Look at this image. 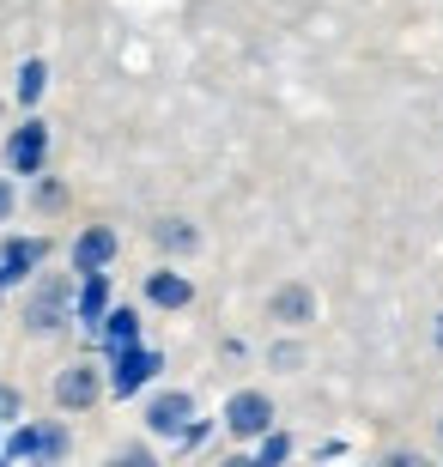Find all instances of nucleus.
<instances>
[{
    "label": "nucleus",
    "mask_w": 443,
    "mask_h": 467,
    "mask_svg": "<svg viewBox=\"0 0 443 467\" xmlns=\"http://www.w3.org/2000/svg\"><path fill=\"white\" fill-rule=\"evenodd\" d=\"M73 285L79 279L73 274H37L31 292H25V310H18V322H25V334H61L73 322Z\"/></svg>",
    "instance_id": "1"
},
{
    "label": "nucleus",
    "mask_w": 443,
    "mask_h": 467,
    "mask_svg": "<svg viewBox=\"0 0 443 467\" xmlns=\"http://www.w3.org/2000/svg\"><path fill=\"white\" fill-rule=\"evenodd\" d=\"M158 370H164V352L158 347H128V352H110L103 358V395H116V400H134V395H146L158 382Z\"/></svg>",
    "instance_id": "2"
},
{
    "label": "nucleus",
    "mask_w": 443,
    "mask_h": 467,
    "mask_svg": "<svg viewBox=\"0 0 443 467\" xmlns=\"http://www.w3.org/2000/svg\"><path fill=\"white\" fill-rule=\"evenodd\" d=\"M273 395L268 389H237V395L225 400V413H219V425H225V437H237L243 450L256 443V437H268L273 431Z\"/></svg>",
    "instance_id": "3"
},
{
    "label": "nucleus",
    "mask_w": 443,
    "mask_h": 467,
    "mask_svg": "<svg viewBox=\"0 0 443 467\" xmlns=\"http://www.w3.org/2000/svg\"><path fill=\"white\" fill-rule=\"evenodd\" d=\"M49 395H55V407H61V413H91V407L103 400V364L98 358L61 364V370H55V382H49Z\"/></svg>",
    "instance_id": "4"
},
{
    "label": "nucleus",
    "mask_w": 443,
    "mask_h": 467,
    "mask_svg": "<svg viewBox=\"0 0 443 467\" xmlns=\"http://www.w3.org/2000/svg\"><path fill=\"white\" fill-rule=\"evenodd\" d=\"M195 413H201V407H195L188 389H158V395H146V407H140V425H146V437H158V443H176Z\"/></svg>",
    "instance_id": "5"
},
{
    "label": "nucleus",
    "mask_w": 443,
    "mask_h": 467,
    "mask_svg": "<svg viewBox=\"0 0 443 467\" xmlns=\"http://www.w3.org/2000/svg\"><path fill=\"white\" fill-rule=\"evenodd\" d=\"M6 176H43V164H49V121L43 116H25L6 134Z\"/></svg>",
    "instance_id": "6"
},
{
    "label": "nucleus",
    "mask_w": 443,
    "mask_h": 467,
    "mask_svg": "<svg viewBox=\"0 0 443 467\" xmlns=\"http://www.w3.org/2000/svg\"><path fill=\"white\" fill-rule=\"evenodd\" d=\"M49 261V237H0V285H31L37 267Z\"/></svg>",
    "instance_id": "7"
},
{
    "label": "nucleus",
    "mask_w": 443,
    "mask_h": 467,
    "mask_svg": "<svg viewBox=\"0 0 443 467\" xmlns=\"http://www.w3.org/2000/svg\"><path fill=\"white\" fill-rule=\"evenodd\" d=\"M116 249H121L116 225H86L79 237H73V249H68V267H73V279H79V274H110V261H116Z\"/></svg>",
    "instance_id": "8"
},
{
    "label": "nucleus",
    "mask_w": 443,
    "mask_h": 467,
    "mask_svg": "<svg viewBox=\"0 0 443 467\" xmlns=\"http://www.w3.org/2000/svg\"><path fill=\"white\" fill-rule=\"evenodd\" d=\"M116 304V285H110V274H79V285H73V322L86 334H98L103 310Z\"/></svg>",
    "instance_id": "9"
},
{
    "label": "nucleus",
    "mask_w": 443,
    "mask_h": 467,
    "mask_svg": "<svg viewBox=\"0 0 443 467\" xmlns=\"http://www.w3.org/2000/svg\"><path fill=\"white\" fill-rule=\"evenodd\" d=\"M268 316L280 328H310V322H316V292H310L304 279H286V285L268 297Z\"/></svg>",
    "instance_id": "10"
},
{
    "label": "nucleus",
    "mask_w": 443,
    "mask_h": 467,
    "mask_svg": "<svg viewBox=\"0 0 443 467\" xmlns=\"http://www.w3.org/2000/svg\"><path fill=\"white\" fill-rule=\"evenodd\" d=\"M140 292H146L153 310H188V304H195V279H188L183 267H153Z\"/></svg>",
    "instance_id": "11"
},
{
    "label": "nucleus",
    "mask_w": 443,
    "mask_h": 467,
    "mask_svg": "<svg viewBox=\"0 0 443 467\" xmlns=\"http://www.w3.org/2000/svg\"><path fill=\"white\" fill-rule=\"evenodd\" d=\"M91 340L103 347V358H110V352H128V347H140V310H134V304H110Z\"/></svg>",
    "instance_id": "12"
},
{
    "label": "nucleus",
    "mask_w": 443,
    "mask_h": 467,
    "mask_svg": "<svg viewBox=\"0 0 443 467\" xmlns=\"http://www.w3.org/2000/svg\"><path fill=\"white\" fill-rule=\"evenodd\" d=\"M73 455V431L61 425V419H37V450L25 467H61Z\"/></svg>",
    "instance_id": "13"
},
{
    "label": "nucleus",
    "mask_w": 443,
    "mask_h": 467,
    "mask_svg": "<svg viewBox=\"0 0 443 467\" xmlns=\"http://www.w3.org/2000/svg\"><path fill=\"white\" fill-rule=\"evenodd\" d=\"M153 243L164 249V255H195V249H201V231L188 225V219H158Z\"/></svg>",
    "instance_id": "14"
},
{
    "label": "nucleus",
    "mask_w": 443,
    "mask_h": 467,
    "mask_svg": "<svg viewBox=\"0 0 443 467\" xmlns=\"http://www.w3.org/2000/svg\"><path fill=\"white\" fill-rule=\"evenodd\" d=\"M18 104H25V109H37V104H43V91H49V61H37V55H31V61H18Z\"/></svg>",
    "instance_id": "15"
},
{
    "label": "nucleus",
    "mask_w": 443,
    "mask_h": 467,
    "mask_svg": "<svg viewBox=\"0 0 443 467\" xmlns=\"http://www.w3.org/2000/svg\"><path fill=\"white\" fill-rule=\"evenodd\" d=\"M103 467H164L153 450V437H134V443H116V450L103 455Z\"/></svg>",
    "instance_id": "16"
},
{
    "label": "nucleus",
    "mask_w": 443,
    "mask_h": 467,
    "mask_svg": "<svg viewBox=\"0 0 443 467\" xmlns=\"http://www.w3.org/2000/svg\"><path fill=\"white\" fill-rule=\"evenodd\" d=\"M249 455H256V467H286L291 462V437L273 425L268 437H256V443H249Z\"/></svg>",
    "instance_id": "17"
},
{
    "label": "nucleus",
    "mask_w": 443,
    "mask_h": 467,
    "mask_svg": "<svg viewBox=\"0 0 443 467\" xmlns=\"http://www.w3.org/2000/svg\"><path fill=\"white\" fill-rule=\"evenodd\" d=\"M68 207V182H55V176H37V213H61Z\"/></svg>",
    "instance_id": "18"
},
{
    "label": "nucleus",
    "mask_w": 443,
    "mask_h": 467,
    "mask_svg": "<svg viewBox=\"0 0 443 467\" xmlns=\"http://www.w3.org/2000/svg\"><path fill=\"white\" fill-rule=\"evenodd\" d=\"M18 419H25V395H18L13 382H0V431H13Z\"/></svg>",
    "instance_id": "19"
},
{
    "label": "nucleus",
    "mask_w": 443,
    "mask_h": 467,
    "mask_svg": "<svg viewBox=\"0 0 443 467\" xmlns=\"http://www.w3.org/2000/svg\"><path fill=\"white\" fill-rule=\"evenodd\" d=\"M206 437H213V419H201V413H195V419L183 425V437H176V450H201Z\"/></svg>",
    "instance_id": "20"
},
{
    "label": "nucleus",
    "mask_w": 443,
    "mask_h": 467,
    "mask_svg": "<svg viewBox=\"0 0 443 467\" xmlns=\"http://www.w3.org/2000/svg\"><path fill=\"white\" fill-rule=\"evenodd\" d=\"M268 364L273 370H298V364H304V347H298V340H280V347L268 352Z\"/></svg>",
    "instance_id": "21"
},
{
    "label": "nucleus",
    "mask_w": 443,
    "mask_h": 467,
    "mask_svg": "<svg viewBox=\"0 0 443 467\" xmlns=\"http://www.w3.org/2000/svg\"><path fill=\"white\" fill-rule=\"evenodd\" d=\"M383 467H431V462L419 450H389V455H383Z\"/></svg>",
    "instance_id": "22"
},
{
    "label": "nucleus",
    "mask_w": 443,
    "mask_h": 467,
    "mask_svg": "<svg viewBox=\"0 0 443 467\" xmlns=\"http://www.w3.org/2000/svg\"><path fill=\"white\" fill-rule=\"evenodd\" d=\"M13 207H18V189H13V176H0V225L13 219Z\"/></svg>",
    "instance_id": "23"
},
{
    "label": "nucleus",
    "mask_w": 443,
    "mask_h": 467,
    "mask_svg": "<svg viewBox=\"0 0 443 467\" xmlns=\"http://www.w3.org/2000/svg\"><path fill=\"white\" fill-rule=\"evenodd\" d=\"M213 467H256V455H249V450H231V455H219Z\"/></svg>",
    "instance_id": "24"
},
{
    "label": "nucleus",
    "mask_w": 443,
    "mask_h": 467,
    "mask_svg": "<svg viewBox=\"0 0 443 467\" xmlns=\"http://www.w3.org/2000/svg\"><path fill=\"white\" fill-rule=\"evenodd\" d=\"M431 340H438V352H443V316H438V328H431Z\"/></svg>",
    "instance_id": "25"
},
{
    "label": "nucleus",
    "mask_w": 443,
    "mask_h": 467,
    "mask_svg": "<svg viewBox=\"0 0 443 467\" xmlns=\"http://www.w3.org/2000/svg\"><path fill=\"white\" fill-rule=\"evenodd\" d=\"M0 467H13V462H6V455H0Z\"/></svg>",
    "instance_id": "26"
},
{
    "label": "nucleus",
    "mask_w": 443,
    "mask_h": 467,
    "mask_svg": "<svg viewBox=\"0 0 443 467\" xmlns=\"http://www.w3.org/2000/svg\"><path fill=\"white\" fill-rule=\"evenodd\" d=\"M438 437H443V419H438Z\"/></svg>",
    "instance_id": "27"
},
{
    "label": "nucleus",
    "mask_w": 443,
    "mask_h": 467,
    "mask_svg": "<svg viewBox=\"0 0 443 467\" xmlns=\"http://www.w3.org/2000/svg\"><path fill=\"white\" fill-rule=\"evenodd\" d=\"M0 292H6V285H0Z\"/></svg>",
    "instance_id": "28"
}]
</instances>
